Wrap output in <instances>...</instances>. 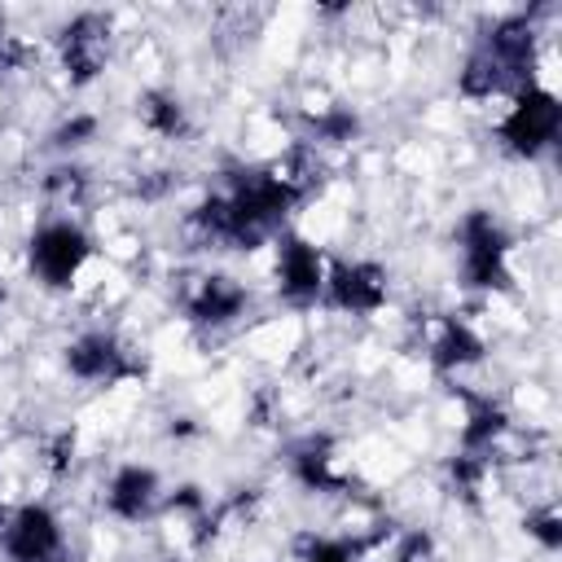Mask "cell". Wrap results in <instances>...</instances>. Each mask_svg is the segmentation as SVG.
<instances>
[{
    "instance_id": "8992f818",
    "label": "cell",
    "mask_w": 562,
    "mask_h": 562,
    "mask_svg": "<svg viewBox=\"0 0 562 562\" xmlns=\"http://www.w3.org/2000/svg\"><path fill=\"white\" fill-rule=\"evenodd\" d=\"M61 369H66L75 382H83V386L114 391V386H123V382L145 378V356H140L119 329L92 325V329H79V334L61 347Z\"/></svg>"
},
{
    "instance_id": "484cf974",
    "label": "cell",
    "mask_w": 562,
    "mask_h": 562,
    "mask_svg": "<svg viewBox=\"0 0 562 562\" xmlns=\"http://www.w3.org/2000/svg\"><path fill=\"white\" fill-rule=\"evenodd\" d=\"M176 180H171V171H145L140 180H136V198H145V202H158L167 189H171Z\"/></svg>"
},
{
    "instance_id": "7c38bea8",
    "label": "cell",
    "mask_w": 562,
    "mask_h": 562,
    "mask_svg": "<svg viewBox=\"0 0 562 562\" xmlns=\"http://www.w3.org/2000/svg\"><path fill=\"white\" fill-rule=\"evenodd\" d=\"M162 474L145 461H119L105 483H101V509L114 518V522H127V527H140L149 522L154 514H162Z\"/></svg>"
},
{
    "instance_id": "9a60e30c",
    "label": "cell",
    "mask_w": 562,
    "mask_h": 562,
    "mask_svg": "<svg viewBox=\"0 0 562 562\" xmlns=\"http://www.w3.org/2000/svg\"><path fill=\"white\" fill-rule=\"evenodd\" d=\"M426 360L439 378H457L465 369H479L487 360V338L457 312H435L430 338H426Z\"/></svg>"
},
{
    "instance_id": "83f0119b",
    "label": "cell",
    "mask_w": 562,
    "mask_h": 562,
    "mask_svg": "<svg viewBox=\"0 0 562 562\" xmlns=\"http://www.w3.org/2000/svg\"><path fill=\"white\" fill-rule=\"evenodd\" d=\"M158 562H184V558H158Z\"/></svg>"
},
{
    "instance_id": "603a6c76",
    "label": "cell",
    "mask_w": 562,
    "mask_h": 562,
    "mask_svg": "<svg viewBox=\"0 0 562 562\" xmlns=\"http://www.w3.org/2000/svg\"><path fill=\"white\" fill-rule=\"evenodd\" d=\"M386 562H439L435 531H426V527H404V531L391 540V558H386Z\"/></svg>"
},
{
    "instance_id": "d4e9b609",
    "label": "cell",
    "mask_w": 562,
    "mask_h": 562,
    "mask_svg": "<svg viewBox=\"0 0 562 562\" xmlns=\"http://www.w3.org/2000/svg\"><path fill=\"white\" fill-rule=\"evenodd\" d=\"M70 461H75V430H57V435H48V443H44V465H48L53 474H66Z\"/></svg>"
},
{
    "instance_id": "ac0fdd59",
    "label": "cell",
    "mask_w": 562,
    "mask_h": 562,
    "mask_svg": "<svg viewBox=\"0 0 562 562\" xmlns=\"http://www.w3.org/2000/svg\"><path fill=\"white\" fill-rule=\"evenodd\" d=\"M369 544H378V536H325V531H307L294 544V562H364Z\"/></svg>"
},
{
    "instance_id": "3957f363",
    "label": "cell",
    "mask_w": 562,
    "mask_h": 562,
    "mask_svg": "<svg viewBox=\"0 0 562 562\" xmlns=\"http://www.w3.org/2000/svg\"><path fill=\"white\" fill-rule=\"evenodd\" d=\"M457 281L474 294H509L514 290V237L487 211L470 206L457 220Z\"/></svg>"
},
{
    "instance_id": "30bf717a",
    "label": "cell",
    "mask_w": 562,
    "mask_h": 562,
    "mask_svg": "<svg viewBox=\"0 0 562 562\" xmlns=\"http://www.w3.org/2000/svg\"><path fill=\"white\" fill-rule=\"evenodd\" d=\"M250 312V290L241 277L233 272H198L184 290H180V316L198 329V334H224L233 329L241 316Z\"/></svg>"
},
{
    "instance_id": "f546056e",
    "label": "cell",
    "mask_w": 562,
    "mask_h": 562,
    "mask_svg": "<svg viewBox=\"0 0 562 562\" xmlns=\"http://www.w3.org/2000/svg\"><path fill=\"white\" fill-rule=\"evenodd\" d=\"M0 518H4V509H0Z\"/></svg>"
},
{
    "instance_id": "e0dca14e",
    "label": "cell",
    "mask_w": 562,
    "mask_h": 562,
    "mask_svg": "<svg viewBox=\"0 0 562 562\" xmlns=\"http://www.w3.org/2000/svg\"><path fill=\"white\" fill-rule=\"evenodd\" d=\"M40 193H44L48 202H57L61 211H75V206L88 202V193H92V176H88L83 162H75V158H57V162L40 176Z\"/></svg>"
},
{
    "instance_id": "277c9868",
    "label": "cell",
    "mask_w": 562,
    "mask_h": 562,
    "mask_svg": "<svg viewBox=\"0 0 562 562\" xmlns=\"http://www.w3.org/2000/svg\"><path fill=\"white\" fill-rule=\"evenodd\" d=\"M492 136L518 162H536V158L553 154L558 140H562V101H558V92L544 88L540 79L527 83V88H518L509 97L505 114L496 119V132Z\"/></svg>"
},
{
    "instance_id": "f1b7e54d",
    "label": "cell",
    "mask_w": 562,
    "mask_h": 562,
    "mask_svg": "<svg viewBox=\"0 0 562 562\" xmlns=\"http://www.w3.org/2000/svg\"><path fill=\"white\" fill-rule=\"evenodd\" d=\"M0 303H4V285H0Z\"/></svg>"
},
{
    "instance_id": "ffe728a7",
    "label": "cell",
    "mask_w": 562,
    "mask_h": 562,
    "mask_svg": "<svg viewBox=\"0 0 562 562\" xmlns=\"http://www.w3.org/2000/svg\"><path fill=\"white\" fill-rule=\"evenodd\" d=\"M487 474H492V461H483V457H470V452H457V448L443 457V479H448L452 496H461L465 505H479V492H483Z\"/></svg>"
},
{
    "instance_id": "5bb4252c",
    "label": "cell",
    "mask_w": 562,
    "mask_h": 562,
    "mask_svg": "<svg viewBox=\"0 0 562 562\" xmlns=\"http://www.w3.org/2000/svg\"><path fill=\"white\" fill-rule=\"evenodd\" d=\"M457 400H461V430H457V452H470V457H483V461H496L501 443L514 435V417L509 408L487 395V391H470V386H452Z\"/></svg>"
},
{
    "instance_id": "52a82bcc",
    "label": "cell",
    "mask_w": 562,
    "mask_h": 562,
    "mask_svg": "<svg viewBox=\"0 0 562 562\" xmlns=\"http://www.w3.org/2000/svg\"><path fill=\"white\" fill-rule=\"evenodd\" d=\"M53 53L70 88H92L114 53V22L101 9H79L53 31Z\"/></svg>"
},
{
    "instance_id": "d6986e66",
    "label": "cell",
    "mask_w": 562,
    "mask_h": 562,
    "mask_svg": "<svg viewBox=\"0 0 562 562\" xmlns=\"http://www.w3.org/2000/svg\"><path fill=\"white\" fill-rule=\"evenodd\" d=\"M360 114L351 110V105H342V101H334V105H321L316 114H307V140L312 145H329V149H342V145H351L356 136H360Z\"/></svg>"
},
{
    "instance_id": "4316f807",
    "label": "cell",
    "mask_w": 562,
    "mask_h": 562,
    "mask_svg": "<svg viewBox=\"0 0 562 562\" xmlns=\"http://www.w3.org/2000/svg\"><path fill=\"white\" fill-rule=\"evenodd\" d=\"M22 61V48H18V40L9 35V22H4V13H0V66H18Z\"/></svg>"
},
{
    "instance_id": "cb8c5ba5",
    "label": "cell",
    "mask_w": 562,
    "mask_h": 562,
    "mask_svg": "<svg viewBox=\"0 0 562 562\" xmlns=\"http://www.w3.org/2000/svg\"><path fill=\"white\" fill-rule=\"evenodd\" d=\"M162 509H167V514H180V518H189V522H198V518L211 509V496H206L198 483H180V487L162 492Z\"/></svg>"
},
{
    "instance_id": "7402d4cb",
    "label": "cell",
    "mask_w": 562,
    "mask_h": 562,
    "mask_svg": "<svg viewBox=\"0 0 562 562\" xmlns=\"http://www.w3.org/2000/svg\"><path fill=\"white\" fill-rule=\"evenodd\" d=\"M522 531H527V540H536L544 553H558V549H562V509H558V501L531 505V509L522 514Z\"/></svg>"
},
{
    "instance_id": "6da1fadb",
    "label": "cell",
    "mask_w": 562,
    "mask_h": 562,
    "mask_svg": "<svg viewBox=\"0 0 562 562\" xmlns=\"http://www.w3.org/2000/svg\"><path fill=\"white\" fill-rule=\"evenodd\" d=\"M321 162L312 149H294L272 162H237L224 171V184L202 193L184 215V228L198 246L220 250H259L277 233L290 228L294 211L316 193Z\"/></svg>"
},
{
    "instance_id": "44dd1931",
    "label": "cell",
    "mask_w": 562,
    "mask_h": 562,
    "mask_svg": "<svg viewBox=\"0 0 562 562\" xmlns=\"http://www.w3.org/2000/svg\"><path fill=\"white\" fill-rule=\"evenodd\" d=\"M101 132V119L92 110H70L48 127V149H57L61 158H75L83 145H92Z\"/></svg>"
},
{
    "instance_id": "7a4b0ae2",
    "label": "cell",
    "mask_w": 562,
    "mask_h": 562,
    "mask_svg": "<svg viewBox=\"0 0 562 562\" xmlns=\"http://www.w3.org/2000/svg\"><path fill=\"white\" fill-rule=\"evenodd\" d=\"M536 61H540V26L536 13L518 9L496 18L465 53L457 70V92L465 101H492V97H514L518 88L536 83Z\"/></svg>"
},
{
    "instance_id": "9c48e42d",
    "label": "cell",
    "mask_w": 562,
    "mask_h": 562,
    "mask_svg": "<svg viewBox=\"0 0 562 562\" xmlns=\"http://www.w3.org/2000/svg\"><path fill=\"white\" fill-rule=\"evenodd\" d=\"M325 272H329V259L312 237H303L294 228L272 237V285L285 307H294V312L316 307L325 299Z\"/></svg>"
},
{
    "instance_id": "ba28073f",
    "label": "cell",
    "mask_w": 562,
    "mask_h": 562,
    "mask_svg": "<svg viewBox=\"0 0 562 562\" xmlns=\"http://www.w3.org/2000/svg\"><path fill=\"white\" fill-rule=\"evenodd\" d=\"M0 553L4 562H66L70 540L66 522L48 501H22L0 518Z\"/></svg>"
},
{
    "instance_id": "4fadbf2b",
    "label": "cell",
    "mask_w": 562,
    "mask_h": 562,
    "mask_svg": "<svg viewBox=\"0 0 562 562\" xmlns=\"http://www.w3.org/2000/svg\"><path fill=\"white\" fill-rule=\"evenodd\" d=\"M285 470L312 496H351L356 492V474L338 461V448H334L329 435H303V439H294L285 448Z\"/></svg>"
},
{
    "instance_id": "5b68a950",
    "label": "cell",
    "mask_w": 562,
    "mask_h": 562,
    "mask_svg": "<svg viewBox=\"0 0 562 562\" xmlns=\"http://www.w3.org/2000/svg\"><path fill=\"white\" fill-rule=\"evenodd\" d=\"M97 255V237L75 215H48L26 237V272L44 290H70Z\"/></svg>"
},
{
    "instance_id": "2e32d148",
    "label": "cell",
    "mask_w": 562,
    "mask_h": 562,
    "mask_svg": "<svg viewBox=\"0 0 562 562\" xmlns=\"http://www.w3.org/2000/svg\"><path fill=\"white\" fill-rule=\"evenodd\" d=\"M136 123L149 136L171 140V145L193 136V114H189V105H184V97L176 88H145L136 97Z\"/></svg>"
},
{
    "instance_id": "8fae6325",
    "label": "cell",
    "mask_w": 562,
    "mask_h": 562,
    "mask_svg": "<svg viewBox=\"0 0 562 562\" xmlns=\"http://www.w3.org/2000/svg\"><path fill=\"white\" fill-rule=\"evenodd\" d=\"M321 303L342 316H378L391 303V268L378 259H334Z\"/></svg>"
}]
</instances>
